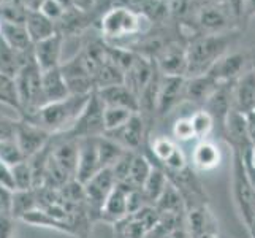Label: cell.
Returning a JSON list of instances; mask_svg holds the SVG:
<instances>
[{
    "label": "cell",
    "instance_id": "obj_43",
    "mask_svg": "<svg viewBox=\"0 0 255 238\" xmlns=\"http://www.w3.org/2000/svg\"><path fill=\"white\" fill-rule=\"evenodd\" d=\"M14 221L16 219L8 211H0V238L14 237Z\"/></svg>",
    "mask_w": 255,
    "mask_h": 238
},
{
    "label": "cell",
    "instance_id": "obj_46",
    "mask_svg": "<svg viewBox=\"0 0 255 238\" xmlns=\"http://www.w3.org/2000/svg\"><path fill=\"white\" fill-rule=\"evenodd\" d=\"M95 5V0H73V8H76L78 11L87 13L91 11Z\"/></svg>",
    "mask_w": 255,
    "mask_h": 238
},
{
    "label": "cell",
    "instance_id": "obj_11",
    "mask_svg": "<svg viewBox=\"0 0 255 238\" xmlns=\"http://www.w3.org/2000/svg\"><path fill=\"white\" fill-rule=\"evenodd\" d=\"M154 62L163 76H187V48L168 43L157 51Z\"/></svg>",
    "mask_w": 255,
    "mask_h": 238
},
{
    "label": "cell",
    "instance_id": "obj_48",
    "mask_svg": "<svg viewBox=\"0 0 255 238\" xmlns=\"http://www.w3.org/2000/svg\"><path fill=\"white\" fill-rule=\"evenodd\" d=\"M187 0H170V8L174 13H184Z\"/></svg>",
    "mask_w": 255,
    "mask_h": 238
},
{
    "label": "cell",
    "instance_id": "obj_28",
    "mask_svg": "<svg viewBox=\"0 0 255 238\" xmlns=\"http://www.w3.org/2000/svg\"><path fill=\"white\" fill-rule=\"evenodd\" d=\"M40 208V202H38V194L37 189H29V191H16L13 192V199H11V207H10V215L16 219V221H21V219L29 215L30 211Z\"/></svg>",
    "mask_w": 255,
    "mask_h": 238
},
{
    "label": "cell",
    "instance_id": "obj_42",
    "mask_svg": "<svg viewBox=\"0 0 255 238\" xmlns=\"http://www.w3.org/2000/svg\"><path fill=\"white\" fill-rule=\"evenodd\" d=\"M0 186L8 189V191H11V192H16L13 167L2 162V161H0Z\"/></svg>",
    "mask_w": 255,
    "mask_h": 238
},
{
    "label": "cell",
    "instance_id": "obj_14",
    "mask_svg": "<svg viewBox=\"0 0 255 238\" xmlns=\"http://www.w3.org/2000/svg\"><path fill=\"white\" fill-rule=\"evenodd\" d=\"M131 189L133 188H130L126 183H118L116 188L110 194V197L107 199V202H105L100 211L99 221L111 226H116L121 221H124L128 216V196Z\"/></svg>",
    "mask_w": 255,
    "mask_h": 238
},
{
    "label": "cell",
    "instance_id": "obj_52",
    "mask_svg": "<svg viewBox=\"0 0 255 238\" xmlns=\"http://www.w3.org/2000/svg\"><path fill=\"white\" fill-rule=\"evenodd\" d=\"M2 27H3V21L0 19V37H2Z\"/></svg>",
    "mask_w": 255,
    "mask_h": 238
},
{
    "label": "cell",
    "instance_id": "obj_6",
    "mask_svg": "<svg viewBox=\"0 0 255 238\" xmlns=\"http://www.w3.org/2000/svg\"><path fill=\"white\" fill-rule=\"evenodd\" d=\"M116 184L118 181L114 178V173L111 169H102L89 181L84 183L87 208H89V213L94 223L99 221L100 211L107 199L110 197V194L113 192V189L116 188Z\"/></svg>",
    "mask_w": 255,
    "mask_h": 238
},
{
    "label": "cell",
    "instance_id": "obj_2",
    "mask_svg": "<svg viewBox=\"0 0 255 238\" xmlns=\"http://www.w3.org/2000/svg\"><path fill=\"white\" fill-rule=\"evenodd\" d=\"M233 43L232 33H211L193 40L187 46V76L208 73Z\"/></svg>",
    "mask_w": 255,
    "mask_h": 238
},
{
    "label": "cell",
    "instance_id": "obj_1",
    "mask_svg": "<svg viewBox=\"0 0 255 238\" xmlns=\"http://www.w3.org/2000/svg\"><path fill=\"white\" fill-rule=\"evenodd\" d=\"M89 97L91 94H72L64 100L43 105L35 113L22 116V119L45 129L51 135L67 134L80 118Z\"/></svg>",
    "mask_w": 255,
    "mask_h": 238
},
{
    "label": "cell",
    "instance_id": "obj_50",
    "mask_svg": "<svg viewBox=\"0 0 255 238\" xmlns=\"http://www.w3.org/2000/svg\"><path fill=\"white\" fill-rule=\"evenodd\" d=\"M57 2L62 5L65 10H72L73 8V0H57Z\"/></svg>",
    "mask_w": 255,
    "mask_h": 238
},
{
    "label": "cell",
    "instance_id": "obj_4",
    "mask_svg": "<svg viewBox=\"0 0 255 238\" xmlns=\"http://www.w3.org/2000/svg\"><path fill=\"white\" fill-rule=\"evenodd\" d=\"M233 197L246 227L255 224V188L246 170L241 154L233 153Z\"/></svg>",
    "mask_w": 255,
    "mask_h": 238
},
{
    "label": "cell",
    "instance_id": "obj_29",
    "mask_svg": "<svg viewBox=\"0 0 255 238\" xmlns=\"http://www.w3.org/2000/svg\"><path fill=\"white\" fill-rule=\"evenodd\" d=\"M154 169V162L151 161V157L146 156V153H136L131 162V169L128 173V178L126 184H128L133 189H141L146 180L149 178Z\"/></svg>",
    "mask_w": 255,
    "mask_h": 238
},
{
    "label": "cell",
    "instance_id": "obj_30",
    "mask_svg": "<svg viewBox=\"0 0 255 238\" xmlns=\"http://www.w3.org/2000/svg\"><path fill=\"white\" fill-rule=\"evenodd\" d=\"M168 183H170V180H168V176H166V173L159 165L154 164V169H152L151 175H149V178L146 180V183L141 188L144 197L147 199V202L152 207L155 205V202L160 199L163 191L166 189V186H168Z\"/></svg>",
    "mask_w": 255,
    "mask_h": 238
},
{
    "label": "cell",
    "instance_id": "obj_5",
    "mask_svg": "<svg viewBox=\"0 0 255 238\" xmlns=\"http://www.w3.org/2000/svg\"><path fill=\"white\" fill-rule=\"evenodd\" d=\"M105 105L100 100L97 92H92L87 100L83 113L76 119L72 130L67 132L70 137L83 140V138H97L105 135V121H103Z\"/></svg>",
    "mask_w": 255,
    "mask_h": 238
},
{
    "label": "cell",
    "instance_id": "obj_41",
    "mask_svg": "<svg viewBox=\"0 0 255 238\" xmlns=\"http://www.w3.org/2000/svg\"><path fill=\"white\" fill-rule=\"evenodd\" d=\"M40 13H43L45 14L48 19H51V21H54L56 24L62 19V16L65 14V8L60 5L57 0H45V2L41 3V6H40V10H38Z\"/></svg>",
    "mask_w": 255,
    "mask_h": 238
},
{
    "label": "cell",
    "instance_id": "obj_47",
    "mask_svg": "<svg viewBox=\"0 0 255 238\" xmlns=\"http://www.w3.org/2000/svg\"><path fill=\"white\" fill-rule=\"evenodd\" d=\"M246 119H248V127H249V134L252 138V143L255 146V111L246 114Z\"/></svg>",
    "mask_w": 255,
    "mask_h": 238
},
{
    "label": "cell",
    "instance_id": "obj_27",
    "mask_svg": "<svg viewBox=\"0 0 255 238\" xmlns=\"http://www.w3.org/2000/svg\"><path fill=\"white\" fill-rule=\"evenodd\" d=\"M2 40L8 46H11L16 51H21V52L33 51V43L30 40V35H29L27 29H25V24L3 22Z\"/></svg>",
    "mask_w": 255,
    "mask_h": 238
},
{
    "label": "cell",
    "instance_id": "obj_37",
    "mask_svg": "<svg viewBox=\"0 0 255 238\" xmlns=\"http://www.w3.org/2000/svg\"><path fill=\"white\" fill-rule=\"evenodd\" d=\"M0 161L11 165V167L22 162V161H27L22 153V149L19 148V145H17L16 138L0 142Z\"/></svg>",
    "mask_w": 255,
    "mask_h": 238
},
{
    "label": "cell",
    "instance_id": "obj_39",
    "mask_svg": "<svg viewBox=\"0 0 255 238\" xmlns=\"http://www.w3.org/2000/svg\"><path fill=\"white\" fill-rule=\"evenodd\" d=\"M171 135L178 143L184 142H190V140H195L193 135V129H192V122H190V114L189 116H181L173 122L171 127Z\"/></svg>",
    "mask_w": 255,
    "mask_h": 238
},
{
    "label": "cell",
    "instance_id": "obj_24",
    "mask_svg": "<svg viewBox=\"0 0 255 238\" xmlns=\"http://www.w3.org/2000/svg\"><path fill=\"white\" fill-rule=\"evenodd\" d=\"M154 207L160 215H171V216L184 218L187 213L186 200H184L182 194L171 181L168 183V186H166V189L163 191L160 199L155 202Z\"/></svg>",
    "mask_w": 255,
    "mask_h": 238
},
{
    "label": "cell",
    "instance_id": "obj_26",
    "mask_svg": "<svg viewBox=\"0 0 255 238\" xmlns=\"http://www.w3.org/2000/svg\"><path fill=\"white\" fill-rule=\"evenodd\" d=\"M21 221L27 223L30 226H35V227H46V229H52V231H57V232L75 237L73 227L70 226L67 221H64V219H60V218H56L54 215H51L49 211L43 210V208H37V210L30 211V213L25 215Z\"/></svg>",
    "mask_w": 255,
    "mask_h": 238
},
{
    "label": "cell",
    "instance_id": "obj_8",
    "mask_svg": "<svg viewBox=\"0 0 255 238\" xmlns=\"http://www.w3.org/2000/svg\"><path fill=\"white\" fill-rule=\"evenodd\" d=\"M147 134H149V126L146 119L139 113H135L122 127L108 132L105 135H108L114 142H118L122 148L128 149V151L144 153L143 148L147 145Z\"/></svg>",
    "mask_w": 255,
    "mask_h": 238
},
{
    "label": "cell",
    "instance_id": "obj_44",
    "mask_svg": "<svg viewBox=\"0 0 255 238\" xmlns=\"http://www.w3.org/2000/svg\"><path fill=\"white\" fill-rule=\"evenodd\" d=\"M16 127H17V121L0 118V142L16 138Z\"/></svg>",
    "mask_w": 255,
    "mask_h": 238
},
{
    "label": "cell",
    "instance_id": "obj_55",
    "mask_svg": "<svg viewBox=\"0 0 255 238\" xmlns=\"http://www.w3.org/2000/svg\"><path fill=\"white\" fill-rule=\"evenodd\" d=\"M0 2H2V0H0Z\"/></svg>",
    "mask_w": 255,
    "mask_h": 238
},
{
    "label": "cell",
    "instance_id": "obj_25",
    "mask_svg": "<svg viewBox=\"0 0 255 238\" xmlns=\"http://www.w3.org/2000/svg\"><path fill=\"white\" fill-rule=\"evenodd\" d=\"M25 29H27L30 40L35 45L41 40H46L52 37L57 32V24L54 21L48 19V17L40 13L38 10H30L25 19Z\"/></svg>",
    "mask_w": 255,
    "mask_h": 238
},
{
    "label": "cell",
    "instance_id": "obj_21",
    "mask_svg": "<svg viewBox=\"0 0 255 238\" xmlns=\"http://www.w3.org/2000/svg\"><path fill=\"white\" fill-rule=\"evenodd\" d=\"M219 86L221 84L209 73L186 78V102H190L203 108L208 99L217 91Z\"/></svg>",
    "mask_w": 255,
    "mask_h": 238
},
{
    "label": "cell",
    "instance_id": "obj_19",
    "mask_svg": "<svg viewBox=\"0 0 255 238\" xmlns=\"http://www.w3.org/2000/svg\"><path fill=\"white\" fill-rule=\"evenodd\" d=\"M246 56L241 52H227L225 56L214 64V67L209 70V75L213 76L219 84L235 83L246 70Z\"/></svg>",
    "mask_w": 255,
    "mask_h": 238
},
{
    "label": "cell",
    "instance_id": "obj_34",
    "mask_svg": "<svg viewBox=\"0 0 255 238\" xmlns=\"http://www.w3.org/2000/svg\"><path fill=\"white\" fill-rule=\"evenodd\" d=\"M0 103L6 105L21 114V102L14 78L0 73Z\"/></svg>",
    "mask_w": 255,
    "mask_h": 238
},
{
    "label": "cell",
    "instance_id": "obj_54",
    "mask_svg": "<svg viewBox=\"0 0 255 238\" xmlns=\"http://www.w3.org/2000/svg\"><path fill=\"white\" fill-rule=\"evenodd\" d=\"M0 211H3V208H2V205H0Z\"/></svg>",
    "mask_w": 255,
    "mask_h": 238
},
{
    "label": "cell",
    "instance_id": "obj_33",
    "mask_svg": "<svg viewBox=\"0 0 255 238\" xmlns=\"http://www.w3.org/2000/svg\"><path fill=\"white\" fill-rule=\"evenodd\" d=\"M190 122H192V129H193V135L195 140H211V135L216 132V121L211 114L203 110L198 108L197 111H193L190 114Z\"/></svg>",
    "mask_w": 255,
    "mask_h": 238
},
{
    "label": "cell",
    "instance_id": "obj_17",
    "mask_svg": "<svg viewBox=\"0 0 255 238\" xmlns=\"http://www.w3.org/2000/svg\"><path fill=\"white\" fill-rule=\"evenodd\" d=\"M97 138L80 140V153H78V165H76V180L83 184L86 181H89L94 175H97L102 170L99 149H97Z\"/></svg>",
    "mask_w": 255,
    "mask_h": 238
},
{
    "label": "cell",
    "instance_id": "obj_15",
    "mask_svg": "<svg viewBox=\"0 0 255 238\" xmlns=\"http://www.w3.org/2000/svg\"><path fill=\"white\" fill-rule=\"evenodd\" d=\"M62 51H64V35L56 32L52 37L41 40L33 45V59L41 68V72H48L52 68L62 65Z\"/></svg>",
    "mask_w": 255,
    "mask_h": 238
},
{
    "label": "cell",
    "instance_id": "obj_7",
    "mask_svg": "<svg viewBox=\"0 0 255 238\" xmlns=\"http://www.w3.org/2000/svg\"><path fill=\"white\" fill-rule=\"evenodd\" d=\"M102 33L107 38H124L141 30V16L128 8H111L102 17Z\"/></svg>",
    "mask_w": 255,
    "mask_h": 238
},
{
    "label": "cell",
    "instance_id": "obj_31",
    "mask_svg": "<svg viewBox=\"0 0 255 238\" xmlns=\"http://www.w3.org/2000/svg\"><path fill=\"white\" fill-rule=\"evenodd\" d=\"M97 149H99L102 169H111L122 157V154L128 151V149L122 148L118 142H114L108 135H102L97 138Z\"/></svg>",
    "mask_w": 255,
    "mask_h": 238
},
{
    "label": "cell",
    "instance_id": "obj_51",
    "mask_svg": "<svg viewBox=\"0 0 255 238\" xmlns=\"http://www.w3.org/2000/svg\"><path fill=\"white\" fill-rule=\"evenodd\" d=\"M248 13L251 16L255 14V0H248Z\"/></svg>",
    "mask_w": 255,
    "mask_h": 238
},
{
    "label": "cell",
    "instance_id": "obj_18",
    "mask_svg": "<svg viewBox=\"0 0 255 238\" xmlns=\"http://www.w3.org/2000/svg\"><path fill=\"white\" fill-rule=\"evenodd\" d=\"M233 110L241 114L255 111V70H249L233 83Z\"/></svg>",
    "mask_w": 255,
    "mask_h": 238
},
{
    "label": "cell",
    "instance_id": "obj_23",
    "mask_svg": "<svg viewBox=\"0 0 255 238\" xmlns=\"http://www.w3.org/2000/svg\"><path fill=\"white\" fill-rule=\"evenodd\" d=\"M30 59H33V51H16L11 46H8L0 37V73L14 78Z\"/></svg>",
    "mask_w": 255,
    "mask_h": 238
},
{
    "label": "cell",
    "instance_id": "obj_35",
    "mask_svg": "<svg viewBox=\"0 0 255 238\" xmlns=\"http://www.w3.org/2000/svg\"><path fill=\"white\" fill-rule=\"evenodd\" d=\"M135 111L122 107H105L103 110V121H105V134L113 132L119 127H122L126 122L133 116Z\"/></svg>",
    "mask_w": 255,
    "mask_h": 238
},
{
    "label": "cell",
    "instance_id": "obj_13",
    "mask_svg": "<svg viewBox=\"0 0 255 238\" xmlns=\"http://www.w3.org/2000/svg\"><path fill=\"white\" fill-rule=\"evenodd\" d=\"M51 134L46 132L45 129H41L38 126L32 124V122L25 121L22 118L17 119V127H16V142L22 149V153L25 159H30L35 156L38 151H41L45 148L49 140Z\"/></svg>",
    "mask_w": 255,
    "mask_h": 238
},
{
    "label": "cell",
    "instance_id": "obj_10",
    "mask_svg": "<svg viewBox=\"0 0 255 238\" xmlns=\"http://www.w3.org/2000/svg\"><path fill=\"white\" fill-rule=\"evenodd\" d=\"M221 135L225 142L232 146L233 153L246 156L254 149V143L249 134V127H248V119H246L244 114L235 110H232L230 114H228Z\"/></svg>",
    "mask_w": 255,
    "mask_h": 238
},
{
    "label": "cell",
    "instance_id": "obj_20",
    "mask_svg": "<svg viewBox=\"0 0 255 238\" xmlns=\"http://www.w3.org/2000/svg\"><path fill=\"white\" fill-rule=\"evenodd\" d=\"M95 92L100 97V100L103 102L105 107H122V108H128L135 113H139L138 95L124 83L103 87V89L95 91Z\"/></svg>",
    "mask_w": 255,
    "mask_h": 238
},
{
    "label": "cell",
    "instance_id": "obj_38",
    "mask_svg": "<svg viewBox=\"0 0 255 238\" xmlns=\"http://www.w3.org/2000/svg\"><path fill=\"white\" fill-rule=\"evenodd\" d=\"M13 173H14V183H16V191H29L35 189L33 186V173L29 161H22L19 164L13 165Z\"/></svg>",
    "mask_w": 255,
    "mask_h": 238
},
{
    "label": "cell",
    "instance_id": "obj_3",
    "mask_svg": "<svg viewBox=\"0 0 255 238\" xmlns=\"http://www.w3.org/2000/svg\"><path fill=\"white\" fill-rule=\"evenodd\" d=\"M41 79H43V72L38 67V64L35 62V59H30L21 68V72L14 76L17 94H19V102H21V114H19L21 118L35 113L45 105Z\"/></svg>",
    "mask_w": 255,
    "mask_h": 238
},
{
    "label": "cell",
    "instance_id": "obj_22",
    "mask_svg": "<svg viewBox=\"0 0 255 238\" xmlns=\"http://www.w3.org/2000/svg\"><path fill=\"white\" fill-rule=\"evenodd\" d=\"M43 97H45V105L51 102H59L67 99L68 95H72L70 92L68 83L64 76L62 68H52L48 72H43Z\"/></svg>",
    "mask_w": 255,
    "mask_h": 238
},
{
    "label": "cell",
    "instance_id": "obj_12",
    "mask_svg": "<svg viewBox=\"0 0 255 238\" xmlns=\"http://www.w3.org/2000/svg\"><path fill=\"white\" fill-rule=\"evenodd\" d=\"M184 227L190 238H214L217 235V221L208 204L189 208L184 216Z\"/></svg>",
    "mask_w": 255,
    "mask_h": 238
},
{
    "label": "cell",
    "instance_id": "obj_45",
    "mask_svg": "<svg viewBox=\"0 0 255 238\" xmlns=\"http://www.w3.org/2000/svg\"><path fill=\"white\" fill-rule=\"evenodd\" d=\"M228 8H230V13L236 17L243 16L244 13V6H246V0H227Z\"/></svg>",
    "mask_w": 255,
    "mask_h": 238
},
{
    "label": "cell",
    "instance_id": "obj_40",
    "mask_svg": "<svg viewBox=\"0 0 255 238\" xmlns=\"http://www.w3.org/2000/svg\"><path fill=\"white\" fill-rule=\"evenodd\" d=\"M135 154L136 153H133V151H126L124 154H122V157L119 159V161L111 167V170L114 173V178H116L118 183H126L127 181Z\"/></svg>",
    "mask_w": 255,
    "mask_h": 238
},
{
    "label": "cell",
    "instance_id": "obj_49",
    "mask_svg": "<svg viewBox=\"0 0 255 238\" xmlns=\"http://www.w3.org/2000/svg\"><path fill=\"white\" fill-rule=\"evenodd\" d=\"M43 2H45V0H25L29 10H40V6H41Z\"/></svg>",
    "mask_w": 255,
    "mask_h": 238
},
{
    "label": "cell",
    "instance_id": "obj_16",
    "mask_svg": "<svg viewBox=\"0 0 255 238\" xmlns=\"http://www.w3.org/2000/svg\"><path fill=\"white\" fill-rule=\"evenodd\" d=\"M189 162L197 173L214 172L222 162L221 148L213 140H200L192 149Z\"/></svg>",
    "mask_w": 255,
    "mask_h": 238
},
{
    "label": "cell",
    "instance_id": "obj_32",
    "mask_svg": "<svg viewBox=\"0 0 255 238\" xmlns=\"http://www.w3.org/2000/svg\"><path fill=\"white\" fill-rule=\"evenodd\" d=\"M179 143L176 142L173 137H165V135H159L152 138L151 142L147 143V151L152 156L151 161H155V165H160L165 161H168L170 156L178 149Z\"/></svg>",
    "mask_w": 255,
    "mask_h": 238
},
{
    "label": "cell",
    "instance_id": "obj_53",
    "mask_svg": "<svg viewBox=\"0 0 255 238\" xmlns=\"http://www.w3.org/2000/svg\"><path fill=\"white\" fill-rule=\"evenodd\" d=\"M252 68H254V70H255V56H254V57H252Z\"/></svg>",
    "mask_w": 255,
    "mask_h": 238
},
{
    "label": "cell",
    "instance_id": "obj_36",
    "mask_svg": "<svg viewBox=\"0 0 255 238\" xmlns=\"http://www.w3.org/2000/svg\"><path fill=\"white\" fill-rule=\"evenodd\" d=\"M198 22L203 29L219 33L227 25V17L219 8H203L198 14Z\"/></svg>",
    "mask_w": 255,
    "mask_h": 238
},
{
    "label": "cell",
    "instance_id": "obj_9",
    "mask_svg": "<svg viewBox=\"0 0 255 238\" xmlns=\"http://www.w3.org/2000/svg\"><path fill=\"white\" fill-rule=\"evenodd\" d=\"M186 100V76H163L157 92L155 114L165 118Z\"/></svg>",
    "mask_w": 255,
    "mask_h": 238
}]
</instances>
